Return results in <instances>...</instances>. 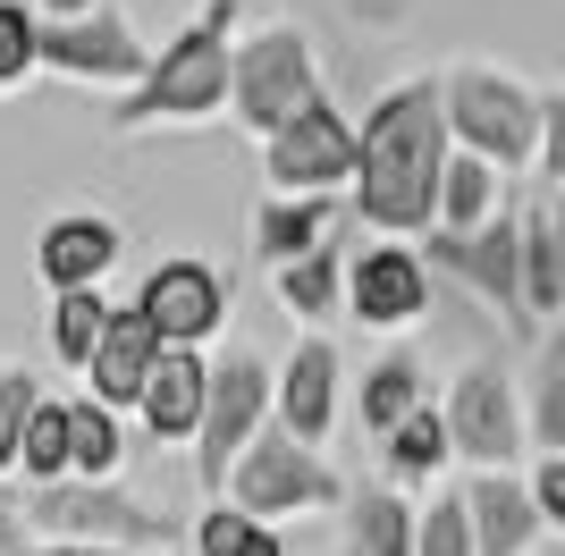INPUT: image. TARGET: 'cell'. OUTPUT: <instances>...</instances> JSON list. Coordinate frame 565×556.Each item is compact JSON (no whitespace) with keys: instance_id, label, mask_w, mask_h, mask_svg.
<instances>
[{"instance_id":"1","label":"cell","mask_w":565,"mask_h":556,"mask_svg":"<svg viewBox=\"0 0 565 556\" xmlns=\"http://www.w3.org/2000/svg\"><path fill=\"white\" fill-rule=\"evenodd\" d=\"M439 178H448V110L439 76H405L354 127V220L388 245L439 236Z\"/></svg>"},{"instance_id":"2","label":"cell","mask_w":565,"mask_h":556,"mask_svg":"<svg viewBox=\"0 0 565 556\" xmlns=\"http://www.w3.org/2000/svg\"><path fill=\"white\" fill-rule=\"evenodd\" d=\"M228 85H236L228 9H203L178 43L152 51V76L110 101V136H152V127H203V118H228Z\"/></svg>"},{"instance_id":"3","label":"cell","mask_w":565,"mask_h":556,"mask_svg":"<svg viewBox=\"0 0 565 556\" xmlns=\"http://www.w3.org/2000/svg\"><path fill=\"white\" fill-rule=\"evenodd\" d=\"M439 110H448V143L490 161L498 178L541 161V93L515 85L507 68H481V60L448 68L439 76Z\"/></svg>"},{"instance_id":"4","label":"cell","mask_w":565,"mask_h":556,"mask_svg":"<svg viewBox=\"0 0 565 556\" xmlns=\"http://www.w3.org/2000/svg\"><path fill=\"white\" fill-rule=\"evenodd\" d=\"M25 532L43 539V548H118V556H143V548H178V514L127 498L118 481L110 489L60 481V489H34Z\"/></svg>"},{"instance_id":"5","label":"cell","mask_w":565,"mask_h":556,"mask_svg":"<svg viewBox=\"0 0 565 556\" xmlns=\"http://www.w3.org/2000/svg\"><path fill=\"white\" fill-rule=\"evenodd\" d=\"M321 101V68H312V34L305 25H262L236 43V85H228V118L245 136H279L296 110Z\"/></svg>"},{"instance_id":"6","label":"cell","mask_w":565,"mask_h":556,"mask_svg":"<svg viewBox=\"0 0 565 556\" xmlns=\"http://www.w3.org/2000/svg\"><path fill=\"white\" fill-rule=\"evenodd\" d=\"M423 261H430V278H456L465 296L490 303L507 321V338L541 346V329L523 312V220L515 211H498L490 228H472V236H423Z\"/></svg>"},{"instance_id":"7","label":"cell","mask_w":565,"mask_h":556,"mask_svg":"<svg viewBox=\"0 0 565 556\" xmlns=\"http://www.w3.org/2000/svg\"><path fill=\"white\" fill-rule=\"evenodd\" d=\"M270 430V371L254 363V354L236 346L212 363V396H203V430H194V481H203V498H228V472L245 463V447Z\"/></svg>"},{"instance_id":"8","label":"cell","mask_w":565,"mask_h":556,"mask_svg":"<svg viewBox=\"0 0 565 556\" xmlns=\"http://www.w3.org/2000/svg\"><path fill=\"white\" fill-rule=\"evenodd\" d=\"M228 506L245 514V523H279V514L347 506V481H338V472L312 456V447H296L279 421H270V430L245 447V463L228 472Z\"/></svg>"},{"instance_id":"9","label":"cell","mask_w":565,"mask_h":556,"mask_svg":"<svg viewBox=\"0 0 565 556\" xmlns=\"http://www.w3.org/2000/svg\"><path fill=\"white\" fill-rule=\"evenodd\" d=\"M448 447L481 472H515L532 456V430H523V388L507 363H465L448 379Z\"/></svg>"},{"instance_id":"10","label":"cell","mask_w":565,"mask_h":556,"mask_svg":"<svg viewBox=\"0 0 565 556\" xmlns=\"http://www.w3.org/2000/svg\"><path fill=\"white\" fill-rule=\"evenodd\" d=\"M262 178H270V194H338V185H354V127L347 110H330V93L262 143Z\"/></svg>"},{"instance_id":"11","label":"cell","mask_w":565,"mask_h":556,"mask_svg":"<svg viewBox=\"0 0 565 556\" xmlns=\"http://www.w3.org/2000/svg\"><path fill=\"white\" fill-rule=\"evenodd\" d=\"M34 51H43V68L76 76V85H110V93H136L143 76H152V43H136V25L118 18L110 0H102L94 18H76V25H43Z\"/></svg>"},{"instance_id":"12","label":"cell","mask_w":565,"mask_h":556,"mask_svg":"<svg viewBox=\"0 0 565 556\" xmlns=\"http://www.w3.org/2000/svg\"><path fill=\"white\" fill-rule=\"evenodd\" d=\"M136 312L152 321V338H161V346L203 354L220 329H228V287H220L212 261H161V270L136 287Z\"/></svg>"},{"instance_id":"13","label":"cell","mask_w":565,"mask_h":556,"mask_svg":"<svg viewBox=\"0 0 565 556\" xmlns=\"http://www.w3.org/2000/svg\"><path fill=\"white\" fill-rule=\"evenodd\" d=\"M430 312V261L423 245H363L347 254V321L363 329H414Z\"/></svg>"},{"instance_id":"14","label":"cell","mask_w":565,"mask_h":556,"mask_svg":"<svg viewBox=\"0 0 565 556\" xmlns=\"http://www.w3.org/2000/svg\"><path fill=\"white\" fill-rule=\"evenodd\" d=\"M338 379H347V363H338V346L321 329H305V338L287 346V363L270 371V414H279V430L296 447H312V456H321V439H330V421H338Z\"/></svg>"},{"instance_id":"15","label":"cell","mask_w":565,"mask_h":556,"mask_svg":"<svg viewBox=\"0 0 565 556\" xmlns=\"http://www.w3.org/2000/svg\"><path fill=\"white\" fill-rule=\"evenodd\" d=\"M118 254H127L118 220H102V211H60V220H43V236H34V278H43L51 296H85V287H102V278L118 270Z\"/></svg>"},{"instance_id":"16","label":"cell","mask_w":565,"mask_h":556,"mask_svg":"<svg viewBox=\"0 0 565 556\" xmlns=\"http://www.w3.org/2000/svg\"><path fill=\"white\" fill-rule=\"evenodd\" d=\"M161 354H169V346L152 338V321H143L136 303H118V312H110V338H102L94 363H85V396H94V405H110V414H136Z\"/></svg>"},{"instance_id":"17","label":"cell","mask_w":565,"mask_h":556,"mask_svg":"<svg viewBox=\"0 0 565 556\" xmlns=\"http://www.w3.org/2000/svg\"><path fill=\"white\" fill-rule=\"evenodd\" d=\"M465 506H472V556H532L548 539L532 481H515V472H481L465 489Z\"/></svg>"},{"instance_id":"18","label":"cell","mask_w":565,"mask_h":556,"mask_svg":"<svg viewBox=\"0 0 565 556\" xmlns=\"http://www.w3.org/2000/svg\"><path fill=\"white\" fill-rule=\"evenodd\" d=\"M203 396H212V363L186 346H169L161 363H152V388H143V430L161 447H194V430H203Z\"/></svg>"},{"instance_id":"19","label":"cell","mask_w":565,"mask_h":556,"mask_svg":"<svg viewBox=\"0 0 565 556\" xmlns=\"http://www.w3.org/2000/svg\"><path fill=\"white\" fill-rule=\"evenodd\" d=\"M330 236H338V203L330 194H270V203L254 211V254L270 261V270L321 254Z\"/></svg>"},{"instance_id":"20","label":"cell","mask_w":565,"mask_h":556,"mask_svg":"<svg viewBox=\"0 0 565 556\" xmlns=\"http://www.w3.org/2000/svg\"><path fill=\"white\" fill-rule=\"evenodd\" d=\"M347 556H414V523H423V506L405 498V489L388 481H363L347 489Z\"/></svg>"},{"instance_id":"21","label":"cell","mask_w":565,"mask_h":556,"mask_svg":"<svg viewBox=\"0 0 565 556\" xmlns=\"http://www.w3.org/2000/svg\"><path fill=\"white\" fill-rule=\"evenodd\" d=\"M430 405V379H423V354H380L372 371H363V379H354V421H363V430H372V439H388V430H397V421H414Z\"/></svg>"},{"instance_id":"22","label":"cell","mask_w":565,"mask_h":556,"mask_svg":"<svg viewBox=\"0 0 565 556\" xmlns=\"http://www.w3.org/2000/svg\"><path fill=\"white\" fill-rule=\"evenodd\" d=\"M118 463H127V430H118V414L94 405V396H76V405H68V481L110 489Z\"/></svg>"},{"instance_id":"23","label":"cell","mask_w":565,"mask_h":556,"mask_svg":"<svg viewBox=\"0 0 565 556\" xmlns=\"http://www.w3.org/2000/svg\"><path fill=\"white\" fill-rule=\"evenodd\" d=\"M279 303L296 312V321H330V312H347V245H321V254H305V261H287L279 270Z\"/></svg>"},{"instance_id":"24","label":"cell","mask_w":565,"mask_h":556,"mask_svg":"<svg viewBox=\"0 0 565 556\" xmlns=\"http://www.w3.org/2000/svg\"><path fill=\"white\" fill-rule=\"evenodd\" d=\"M498 169L472 161V152H448V178H439V236H472L498 220Z\"/></svg>"},{"instance_id":"25","label":"cell","mask_w":565,"mask_h":556,"mask_svg":"<svg viewBox=\"0 0 565 556\" xmlns=\"http://www.w3.org/2000/svg\"><path fill=\"white\" fill-rule=\"evenodd\" d=\"M448 414H439V405H423V414L414 421H397V430H388V439H380V463H388V489L397 481H439V472H448Z\"/></svg>"},{"instance_id":"26","label":"cell","mask_w":565,"mask_h":556,"mask_svg":"<svg viewBox=\"0 0 565 556\" xmlns=\"http://www.w3.org/2000/svg\"><path fill=\"white\" fill-rule=\"evenodd\" d=\"M523 430H532V447L565 456V338H541V363L523 379Z\"/></svg>"},{"instance_id":"27","label":"cell","mask_w":565,"mask_h":556,"mask_svg":"<svg viewBox=\"0 0 565 556\" xmlns=\"http://www.w3.org/2000/svg\"><path fill=\"white\" fill-rule=\"evenodd\" d=\"M110 312H118V303L102 296V287H85V296H51V354H60L68 371H85L94 346L110 338Z\"/></svg>"},{"instance_id":"28","label":"cell","mask_w":565,"mask_h":556,"mask_svg":"<svg viewBox=\"0 0 565 556\" xmlns=\"http://www.w3.org/2000/svg\"><path fill=\"white\" fill-rule=\"evenodd\" d=\"M186 556H287V539L270 532V523H245V514L220 498V506L194 514V548Z\"/></svg>"},{"instance_id":"29","label":"cell","mask_w":565,"mask_h":556,"mask_svg":"<svg viewBox=\"0 0 565 556\" xmlns=\"http://www.w3.org/2000/svg\"><path fill=\"white\" fill-rule=\"evenodd\" d=\"M18 472H25L34 489H60V481H68V405H60V396H43V405H34L25 447H18Z\"/></svg>"},{"instance_id":"30","label":"cell","mask_w":565,"mask_h":556,"mask_svg":"<svg viewBox=\"0 0 565 556\" xmlns=\"http://www.w3.org/2000/svg\"><path fill=\"white\" fill-rule=\"evenodd\" d=\"M414 556H472V506L465 489H439L423 506V523H414Z\"/></svg>"},{"instance_id":"31","label":"cell","mask_w":565,"mask_h":556,"mask_svg":"<svg viewBox=\"0 0 565 556\" xmlns=\"http://www.w3.org/2000/svg\"><path fill=\"white\" fill-rule=\"evenodd\" d=\"M43 405V379L25 363H0V472H18V447H25V421Z\"/></svg>"},{"instance_id":"32","label":"cell","mask_w":565,"mask_h":556,"mask_svg":"<svg viewBox=\"0 0 565 556\" xmlns=\"http://www.w3.org/2000/svg\"><path fill=\"white\" fill-rule=\"evenodd\" d=\"M34 34H43V25H34V9H25V0H0V93H18L25 76L43 68Z\"/></svg>"},{"instance_id":"33","label":"cell","mask_w":565,"mask_h":556,"mask_svg":"<svg viewBox=\"0 0 565 556\" xmlns=\"http://www.w3.org/2000/svg\"><path fill=\"white\" fill-rule=\"evenodd\" d=\"M548 178V194H565V85L541 93V161H532Z\"/></svg>"},{"instance_id":"34","label":"cell","mask_w":565,"mask_h":556,"mask_svg":"<svg viewBox=\"0 0 565 556\" xmlns=\"http://www.w3.org/2000/svg\"><path fill=\"white\" fill-rule=\"evenodd\" d=\"M532 506H541V523L565 539V456H541V472H532Z\"/></svg>"},{"instance_id":"35","label":"cell","mask_w":565,"mask_h":556,"mask_svg":"<svg viewBox=\"0 0 565 556\" xmlns=\"http://www.w3.org/2000/svg\"><path fill=\"white\" fill-rule=\"evenodd\" d=\"M43 548V539L25 532V506H9V498H0V556H34Z\"/></svg>"},{"instance_id":"36","label":"cell","mask_w":565,"mask_h":556,"mask_svg":"<svg viewBox=\"0 0 565 556\" xmlns=\"http://www.w3.org/2000/svg\"><path fill=\"white\" fill-rule=\"evenodd\" d=\"M102 0H34V18L43 25H76V18H94Z\"/></svg>"},{"instance_id":"37","label":"cell","mask_w":565,"mask_h":556,"mask_svg":"<svg viewBox=\"0 0 565 556\" xmlns=\"http://www.w3.org/2000/svg\"><path fill=\"white\" fill-rule=\"evenodd\" d=\"M548 203V236H557V270H565V194H541Z\"/></svg>"},{"instance_id":"38","label":"cell","mask_w":565,"mask_h":556,"mask_svg":"<svg viewBox=\"0 0 565 556\" xmlns=\"http://www.w3.org/2000/svg\"><path fill=\"white\" fill-rule=\"evenodd\" d=\"M51 556H118V548H51Z\"/></svg>"},{"instance_id":"39","label":"cell","mask_w":565,"mask_h":556,"mask_svg":"<svg viewBox=\"0 0 565 556\" xmlns=\"http://www.w3.org/2000/svg\"><path fill=\"white\" fill-rule=\"evenodd\" d=\"M548 338H565V321H557V329H548Z\"/></svg>"},{"instance_id":"40","label":"cell","mask_w":565,"mask_h":556,"mask_svg":"<svg viewBox=\"0 0 565 556\" xmlns=\"http://www.w3.org/2000/svg\"><path fill=\"white\" fill-rule=\"evenodd\" d=\"M34 556H51V548H34Z\"/></svg>"}]
</instances>
